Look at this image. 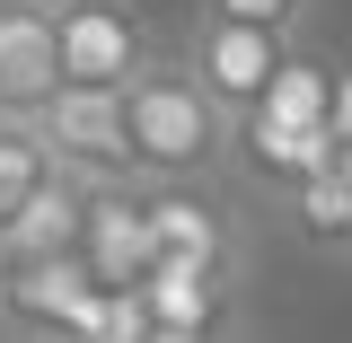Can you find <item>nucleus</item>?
<instances>
[{"label":"nucleus","instance_id":"f257e3e1","mask_svg":"<svg viewBox=\"0 0 352 343\" xmlns=\"http://www.w3.org/2000/svg\"><path fill=\"white\" fill-rule=\"evenodd\" d=\"M124 150H132V185L220 176L238 159V115L185 71V53H159V62L124 88Z\"/></svg>","mask_w":352,"mask_h":343},{"label":"nucleus","instance_id":"f03ea898","mask_svg":"<svg viewBox=\"0 0 352 343\" xmlns=\"http://www.w3.org/2000/svg\"><path fill=\"white\" fill-rule=\"evenodd\" d=\"M106 282L88 247L62 256H0V343H97Z\"/></svg>","mask_w":352,"mask_h":343},{"label":"nucleus","instance_id":"7ed1b4c3","mask_svg":"<svg viewBox=\"0 0 352 343\" xmlns=\"http://www.w3.org/2000/svg\"><path fill=\"white\" fill-rule=\"evenodd\" d=\"M53 27H62V88H106V97H124V88L168 53V44L150 36V18L124 9V0H62Z\"/></svg>","mask_w":352,"mask_h":343},{"label":"nucleus","instance_id":"20e7f679","mask_svg":"<svg viewBox=\"0 0 352 343\" xmlns=\"http://www.w3.org/2000/svg\"><path fill=\"white\" fill-rule=\"evenodd\" d=\"M176 53H185V71H194V80L247 124V115L264 106V88L282 80V62L300 53V36H282V27H247V18H203V9H194V27H185Z\"/></svg>","mask_w":352,"mask_h":343},{"label":"nucleus","instance_id":"39448f33","mask_svg":"<svg viewBox=\"0 0 352 343\" xmlns=\"http://www.w3.org/2000/svg\"><path fill=\"white\" fill-rule=\"evenodd\" d=\"M53 168L80 176V185H132V150H124V97L106 88H62L53 106L36 115Z\"/></svg>","mask_w":352,"mask_h":343},{"label":"nucleus","instance_id":"423d86ee","mask_svg":"<svg viewBox=\"0 0 352 343\" xmlns=\"http://www.w3.org/2000/svg\"><path fill=\"white\" fill-rule=\"evenodd\" d=\"M62 97V27L44 0H0V115L36 124Z\"/></svg>","mask_w":352,"mask_h":343},{"label":"nucleus","instance_id":"0eeeda50","mask_svg":"<svg viewBox=\"0 0 352 343\" xmlns=\"http://www.w3.org/2000/svg\"><path fill=\"white\" fill-rule=\"evenodd\" d=\"M238 273L247 256H159L150 264V317L176 335H229L238 326Z\"/></svg>","mask_w":352,"mask_h":343},{"label":"nucleus","instance_id":"6e6552de","mask_svg":"<svg viewBox=\"0 0 352 343\" xmlns=\"http://www.w3.org/2000/svg\"><path fill=\"white\" fill-rule=\"evenodd\" d=\"M141 212L159 256H238V212L212 176H185V185H141Z\"/></svg>","mask_w":352,"mask_h":343},{"label":"nucleus","instance_id":"1a4fd4ad","mask_svg":"<svg viewBox=\"0 0 352 343\" xmlns=\"http://www.w3.org/2000/svg\"><path fill=\"white\" fill-rule=\"evenodd\" d=\"M88 212H97V185H80V176L53 168L36 194H27V212L0 229V256H62V247L88 238Z\"/></svg>","mask_w":352,"mask_h":343},{"label":"nucleus","instance_id":"9d476101","mask_svg":"<svg viewBox=\"0 0 352 343\" xmlns=\"http://www.w3.org/2000/svg\"><path fill=\"white\" fill-rule=\"evenodd\" d=\"M282 220H291V238H308V247H352V176L326 159L317 176H300L282 194Z\"/></svg>","mask_w":352,"mask_h":343},{"label":"nucleus","instance_id":"9b49d317","mask_svg":"<svg viewBox=\"0 0 352 343\" xmlns=\"http://www.w3.org/2000/svg\"><path fill=\"white\" fill-rule=\"evenodd\" d=\"M247 124H291V132L335 124V71H326L317 53H291V62H282V80L264 88V106L247 115Z\"/></svg>","mask_w":352,"mask_h":343},{"label":"nucleus","instance_id":"f8f14e48","mask_svg":"<svg viewBox=\"0 0 352 343\" xmlns=\"http://www.w3.org/2000/svg\"><path fill=\"white\" fill-rule=\"evenodd\" d=\"M44 176H53V150H44L36 124H0V229L27 212V194H36Z\"/></svg>","mask_w":352,"mask_h":343},{"label":"nucleus","instance_id":"ddd939ff","mask_svg":"<svg viewBox=\"0 0 352 343\" xmlns=\"http://www.w3.org/2000/svg\"><path fill=\"white\" fill-rule=\"evenodd\" d=\"M194 9H203V18H247V27H282V36H300L317 0H194Z\"/></svg>","mask_w":352,"mask_h":343},{"label":"nucleus","instance_id":"4468645a","mask_svg":"<svg viewBox=\"0 0 352 343\" xmlns=\"http://www.w3.org/2000/svg\"><path fill=\"white\" fill-rule=\"evenodd\" d=\"M335 132L352 141V71H335Z\"/></svg>","mask_w":352,"mask_h":343},{"label":"nucleus","instance_id":"2eb2a0df","mask_svg":"<svg viewBox=\"0 0 352 343\" xmlns=\"http://www.w3.org/2000/svg\"><path fill=\"white\" fill-rule=\"evenodd\" d=\"M44 9H62V0H44Z\"/></svg>","mask_w":352,"mask_h":343},{"label":"nucleus","instance_id":"dca6fc26","mask_svg":"<svg viewBox=\"0 0 352 343\" xmlns=\"http://www.w3.org/2000/svg\"><path fill=\"white\" fill-rule=\"evenodd\" d=\"M0 124H9V115H0Z\"/></svg>","mask_w":352,"mask_h":343}]
</instances>
